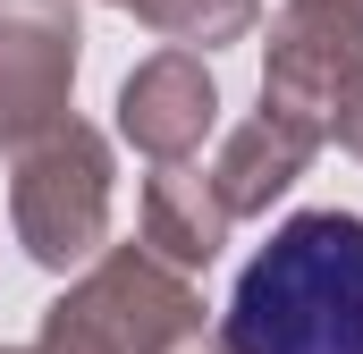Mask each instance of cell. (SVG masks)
<instances>
[{
	"mask_svg": "<svg viewBox=\"0 0 363 354\" xmlns=\"http://www.w3.org/2000/svg\"><path fill=\"white\" fill-rule=\"evenodd\" d=\"M237 354H363V219L296 211L237 270L220 312Z\"/></svg>",
	"mask_w": 363,
	"mask_h": 354,
	"instance_id": "obj_1",
	"label": "cell"
},
{
	"mask_svg": "<svg viewBox=\"0 0 363 354\" xmlns=\"http://www.w3.org/2000/svg\"><path fill=\"white\" fill-rule=\"evenodd\" d=\"M9 228L34 270H85L110 245V135L77 110L9 144Z\"/></svg>",
	"mask_w": 363,
	"mask_h": 354,
	"instance_id": "obj_2",
	"label": "cell"
},
{
	"mask_svg": "<svg viewBox=\"0 0 363 354\" xmlns=\"http://www.w3.org/2000/svg\"><path fill=\"white\" fill-rule=\"evenodd\" d=\"M363 76V0H279L262 42V110L330 144L338 101Z\"/></svg>",
	"mask_w": 363,
	"mask_h": 354,
	"instance_id": "obj_3",
	"label": "cell"
},
{
	"mask_svg": "<svg viewBox=\"0 0 363 354\" xmlns=\"http://www.w3.org/2000/svg\"><path fill=\"white\" fill-rule=\"evenodd\" d=\"M60 304L85 312L118 354H152V346H169L178 329L203 321V287H194V270L161 262L144 236H135V245H101V253L68 278Z\"/></svg>",
	"mask_w": 363,
	"mask_h": 354,
	"instance_id": "obj_4",
	"label": "cell"
},
{
	"mask_svg": "<svg viewBox=\"0 0 363 354\" xmlns=\"http://www.w3.org/2000/svg\"><path fill=\"white\" fill-rule=\"evenodd\" d=\"M77 68H85L77 0H0V144L68 118Z\"/></svg>",
	"mask_w": 363,
	"mask_h": 354,
	"instance_id": "obj_5",
	"label": "cell"
},
{
	"mask_svg": "<svg viewBox=\"0 0 363 354\" xmlns=\"http://www.w3.org/2000/svg\"><path fill=\"white\" fill-rule=\"evenodd\" d=\"M220 127V76H211V51H152L127 68L118 85V135L144 152V161H194L203 135Z\"/></svg>",
	"mask_w": 363,
	"mask_h": 354,
	"instance_id": "obj_6",
	"label": "cell"
},
{
	"mask_svg": "<svg viewBox=\"0 0 363 354\" xmlns=\"http://www.w3.org/2000/svg\"><path fill=\"white\" fill-rule=\"evenodd\" d=\"M228 228H237V211L220 202L211 169H194V161H152V177H144V211H135V236H144L161 262L211 270L220 253H228Z\"/></svg>",
	"mask_w": 363,
	"mask_h": 354,
	"instance_id": "obj_7",
	"label": "cell"
},
{
	"mask_svg": "<svg viewBox=\"0 0 363 354\" xmlns=\"http://www.w3.org/2000/svg\"><path fill=\"white\" fill-rule=\"evenodd\" d=\"M313 135H296L287 118L271 110H254L245 127H228L220 135V161H211V185H220V202L237 211V219H271V202L296 194V177L313 169Z\"/></svg>",
	"mask_w": 363,
	"mask_h": 354,
	"instance_id": "obj_8",
	"label": "cell"
},
{
	"mask_svg": "<svg viewBox=\"0 0 363 354\" xmlns=\"http://www.w3.org/2000/svg\"><path fill=\"white\" fill-rule=\"evenodd\" d=\"M161 42H186V51H220V42H245L262 25V0H127Z\"/></svg>",
	"mask_w": 363,
	"mask_h": 354,
	"instance_id": "obj_9",
	"label": "cell"
},
{
	"mask_svg": "<svg viewBox=\"0 0 363 354\" xmlns=\"http://www.w3.org/2000/svg\"><path fill=\"white\" fill-rule=\"evenodd\" d=\"M0 354H118V346H110V338L93 329L85 312H68V304H51V312H43V329H34L26 346H0Z\"/></svg>",
	"mask_w": 363,
	"mask_h": 354,
	"instance_id": "obj_10",
	"label": "cell"
},
{
	"mask_svg": "<svg viewBox=\"0 0 363 354\" xmlns=\"http://www.w3.org/2000/svg\"><path fill=\"white\" fill-rule=\"evenodd\" d=\"M152 354H237V346H228V329H220V321H211V312H203V321H194V329H178V338H169V346H152Z\"/></svg>",
	"mask_w": 363,
	"mask_h": 354,
	"instance_id": "obj_11",
	"label": "cell"
},
{
	"mask_svg": "<svg viewBox=\"0 0 363 354\" xmlns=\"http://www.w3.org/2000/svg\"><path fill=\"white\" fill-rule=\"evenodd\" d=\"M330 144H347V152L363 161V76L347 85V101H338V135H330Z\"/></svg>",
	"mask_w": 363,
	"mask_h": 354,
	"instance_id": "obj_12",
	"label": "cell"
},
{
	"mask_svg": "<svg viewBox=\"0 0 363 354\" xmlns=\"http://www.w3.org/2000/svg\"><path fill=\"white\" fill-rule=\"evenodd\" d=\"M110 8H127V0H110Z\"/></svg>",
	"mask_w": 363,
	"mask_h": 354,
	"instance_id": "obj_13",
	"label": "cell"
}]
</instances>
